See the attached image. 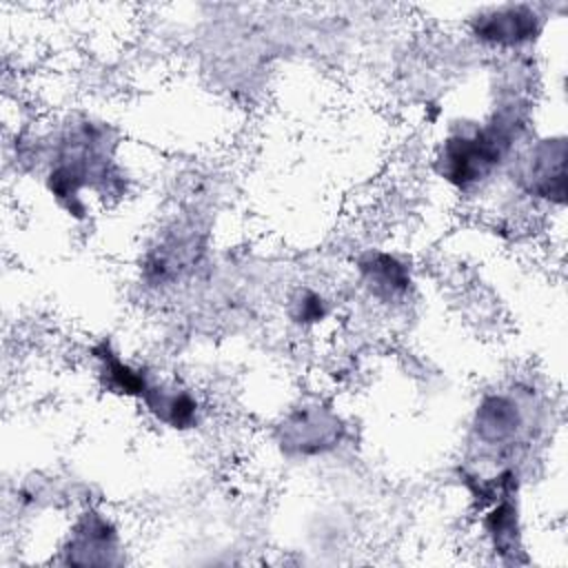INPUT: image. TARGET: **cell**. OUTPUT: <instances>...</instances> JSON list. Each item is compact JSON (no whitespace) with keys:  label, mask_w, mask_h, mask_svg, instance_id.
<instances>
[{"label":"cell","mask_w":568,"mask_h":568,"mask_svg":"<svg viewBox=\"0 0 568 568\" xmlns=\"http://www.w3.org/2000/svg\"><path fill=\"white\" fill-rule=\"evenodd\" d=\"M510 129L513 124L493 122L470 133L448 138L439 155L442 175L462 189L488 178L510 144Z\"/></svg>","instance_id":"obj_1"},{"label":"cell","mask_w":568,"mask_h":568,"mask_svg":"<svg viewBox=\"0 0 568 568\" xmlns=\"http://www.w3.org/2000/svg\"><path fill=\"white\" fill-rule=\"evenodd\" d=\"M539 31V16L528 4H506L479 13L473 20V33L493 47H519Z\"/></svg>","instance_id":"obj_2"},{"label":"cell","mask_w":568,"mask_h":568,"mask_svg":"<svg viewBox=\"0 0 568 568\" xmlns=\"http://www.w3.org/2000/svg\"><path fill=\"white\" fill-rule=\"evenodd\" d=\"M564 140H548L532 151L528 162V189L535 195L548 200H564L566 180H564Z\"/></svg>","instance_id":"obj_3"},{"label":"cell","mask_w":568,"mask_h":568,"mask_svg":"<svg viewBox=\"0 0 568 568\" xmlns=\"http://www.w3.org/2000/svg\"><path fill=\"white\" fill-rule=\"evenodd\" d=\"M521 424L519 408L513 399L504 395L486 397L477 408V435L484 444H506L510 442Z\"/></svg>","instance_id":"obj_4"},{"label":"cell","mask_w":568,"mask_h":568,"mask_svg":"<svg viewBox=\"0 0 568 568\" xmlns=\"http://www.w3.org/2000/svg\"><path fill=\"white\" fill-rule=\"evenodd\" d=\"M359 271L371 291L384 300L404 295L410 286L408 268L388 253H368L359 260Z\"/></svg>","instance_id":"obj_5"},{"label":"cell","mask_w":568,"mask_h":568,"mask_svg":"<svg viewBox=\"0 0 568 568\" xmlns=\"http://www.w3.org/2000/svg\"><path fill=\"white\" fill-rule=\"evenodd\" d=\"M142 402L160 422L173 428L193 426L197 415V402L186 390H178V388L166 390L155 384H149L146 393L142 395Z\"/></svg>","instance_id":"obj_6"},{"label":"cell","mask_w":568,"mask_h":568,"mask_svg":"<svg viewBox=\"0 0 568 568\" xmlns=\"http://www.w3.org/2000/svg\"><path fill=\"white\" fill-rule=\"evenodd\" d=\"M115 544V530L111 528V524L106 519H102L100 515H89L84 517L69 541V561H75L80 552H87L84 564L89 561V550L95 555L93 564H104L109 561L106 552L113 548Z\"/></svg>","instance_id":"obj_7"},{"label":"cell","mask_w":568,"mask_h":568,"mask_svg":"<svg viewBox=\"0 0 568 568\" xmlns=\"http://www.w3.org/2000/svg\"><path fill=\"white\" fill-rule=\"evenodd\" d=\"M98 359L102 362V373L106 377V386L109 388H115L124 395H135V397H142L149 388V379L144 377L142 371L124 364L115 353L109 351L106 344H102L98 351H95Z\"/></svg>","instance_id":"obj_8"},{"label":"cell","mask_w":568,"mask_h":568,"mask_svg":"<svg viewBox=\"0 0 568 568\" xmlns=\"http://www.w3.org/2000/svg\"><path fill=\"white\" fill-rule=\"evenodd\" d=\"M484 526L493 539L495 550H499L501 555L515 552V548L519 546V528H517V508L510 501L506 499L499 501L484 519Z\"/></svg>","instance_id":"obj_9"},{"label":"cell","mask_w":568,"mask_h":568,"mask_svg":"<svg viewBox=\"0 0 568 568\" xmlns=\"http://www.w3.org/2000/svg\"><path fill=\"white\" fill-rule=\"evenodd\" d=\"M293 317L297 322H317L324 317V300L317 293L304 291L300 300H295V311Z\"/></svg>","instance_id":"obj_10"}]
</instances>
